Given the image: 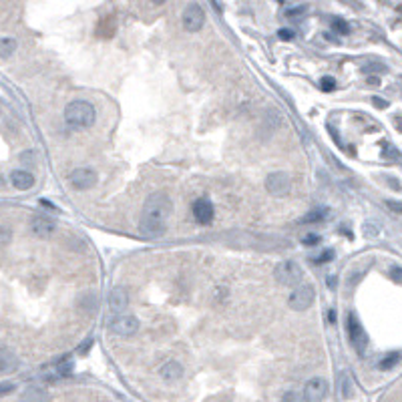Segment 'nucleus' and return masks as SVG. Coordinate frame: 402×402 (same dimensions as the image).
<instances>
[{
	"label": "nucleus",
	"instance_id": "obj_7",
	"mask_svg": "<svg viewBox=\"0 0 402 402\" xmlns=\"http://www.w3.org/2000/svg\"><path fill=\"white\" fill-rule=\"evenodd\" d=\"M346 324H348V338H350L352 346L356 348V352H360V354H362V352L366 350V346H368V336H366V332H364L362 324L358 322V318H356L354 314H348Z\"/></svg>",
	"mask_w": 402,
	"mask_h": 402
},
{
	"label": "nucleus",
	"instance_id": "obj_23",
	"mask_svg": "<svg viewBox=\"0 0 402 402\" xmlns=\"http://www.w3.org/2000/svg\"><path fill=\"white\" fill-rule=\"evenodd\" d=\"M282 402H304V394L296 392V390H286L282 396Z\"/></svg>",
	"mask_w": 402,
	"mask_h": 402
},
{
	"label": "nucleus",
	"instance_id": "obj_37",
	"mask_svg": "<svg viewBox=\"0 0 402 402\" xmlns=\"http://www.w3.org/2000/svg\"><path fill=\"white\" fill-rule=\"evenodd\" d=\"M368 83H370V85H374V87H376V85H378V83H380V81H378V79H376V77H372V79H368Z\"/></svg>",
	"mask_w": 402,
	"mask_h": 402
},
{
	"label": "nucleus",
	"instance_id": "obj_38",
	"mask_svg": "<svg viewBox=\"0 0 402 402\" xmlns=\"http://www.w3.org/2000/svg\"><path fill=\"white\" fill-rule=\"evenodd\" d=\"M151 2H153V4H163L165 0H151Z\"/></svg>",
	"mask_w": 402,
	"mask_h": 402
},
{
	"label": "nucleus",
	"instance_id": "obj_6",
	"mask_svg": "<svg viewBox=\"0 0 402 402\" xmlns=\"http://www.w3.org/2000/svg\"><path fill=\"white\" fill-rule=\"evenodd\" d=\"M183 29L187 31V33H197L203 29V24H205V12H203V8H201L197 2H191L185 10H183Z\"/></svg>",
	"mask_w": 402,
	"mask_h": 402
},
{
	"label": "nucleus",
	"instance_id": "obj_32",
	"mask_svg": "<svg viewBox=\"0 0 402 402\" xmlns=\"http://www.w3.org/2000/svg\"><path fill=\"white\" fill-rule=\"evenodd\" d=\"M278 36H280L282 40H292V38H294V33H292V31H288V29H282V31L278 33Z\"/></svg>",
	"mask_w": 402,
	"mask_h": 402
},
{
	"label": "nucleus",
	"instance_id": "obj_34",
	"mask_svg": "<svg viewBox=\"0 0 402 402\" xmlns=\"http://www.w3.org/2000/svg\"><path fill=\"white\" fill-rule=\"evenodd\" d=\"M372 103H374L378 109H386V107H388V103H386L384 99H380V97H374V99H372Z\"/></svg>",
	"mask_w": 402,
	"mask_h": 402
},
{
	"label": "nucleus",
	"instance_id": "obj_13",
	"mask_svg": "<svg viewBox=\"0 0 402 402\" xmlns=\"http://www.w3.org/2000/svg\"><path fill=\"white\" fill-rule=\"evenodd\" d=\"M18 368V356L12 348L0 344V374H10Z\"/></svg>",
	"mask_w": 402,
	"mask_h": 402
},
{
	"label": "nucleus",
	"instance_id": "obj_35",
	"mask_svg": "<svg viewBox=\"0 0 402 402\" xmlns=\"http://www.w3.org/2000/svg\"><path fill=\"white\" fill-rule=\"evenodd\" d=\"M91 344H93V342H91V340H87V344H83V346L79 348V352H87V350L91 348Z\"/></svg>",
	"mask_w": 402,
	"mask_h": 402
},
{
	"label": "nucleus",
	"instance_id": "obj_29",
	"mask_svg": "<svg viewBox=\"0 0 402 402\" xmlns=\"http://www.w3.org/2000/svg\"><path fill=\"white\" fill-rule=\"evenodd\" d=\"M320 85H322V89H324V91H334L336 89V81L332 79V77H324Z\"/></svg>",
	"mask_w": 402,
	"mask_h": 402
},
{
	"label": "nucleus",
	"instance_id": "obj_2",
	"mask_svg": "<svg viewBox=\"0 0 402 402\" xmlns=\"http://www.w3.org/2000/svg\"><path fill=\"white\" fill-rule=\"evenodd\" d=\"M97 111L89 100H70L65 109V121L72 129H87L95 123Z\"/></svg>",
	"mask_w": 402,
	"mask_h": 402
},
{
	"label": "nucleus",
	"instance_id": "obj_25",
	"mask_svg": "<svg viewBox=\"0 0 402 402\" xmlns=\"http://www.w3.org/2000/svg\"><path fill=\"white\" fill-rule=\"evenodd\" d=\"M334 260V249H326V252H322L314 262L316 264H328V262H332Z\"/></svg>",
	"mask_w": 402,
	"mask_h": 402
},
{
	"label": "nucleus",
	"instance_id": "obj_20",
	"mask_svg": "<svg viewBox=\"0 0 402 402\" xmlns=\"http://www.w3.org/2000/svg\"><path fill=\"white\" fill-rule=\"evenodd\" d=\"M18 42L10 36H0V59H8L14 51H16Z\"/></svg>",
	"mask_w": 402,
	"mask_h": 402
},
{
	"label": "nucleus",
	"instance_id": "obj_1",
	"mask_svg": "<svg viewBox=\"0 0 402 402\" xmlns=\"http://www.w3.org/2000/svg\"><path fill=\"white\" fill-rule=\"evenodd\" d=\"M173 213V203L165 193H153L143 203L139 230L147 237H159L165 234L167 221Z\"/></svg>",
	"mask_w": 402,
	"mask_h": 402
},
{
	"label": "nucleus",
	"instance_id": "obj_5",
	"mask_svg": "<svg viewBox=\"0 0 402 402\" xmlns=\"http://www.w3.org/2000/svg\"><path fill=\"white\" fill-rule=\"evenodd\" d=\"M266 189H268L271 195H275V197H284V195H288L290 189H292V179H290V175L284 173V171L269 173L268 177H266Z\"/></svg>",
	"mask_w": 402,
	"mask_h": 402
},
{
	"label": "nucleus",
	"instance_id": "obj_10",
	"mask_svg": "<svg viewBox=\"0 0 402 402\" xmlns=\"http://www.w3.org/2000/svg\"><path fill=\"white\" fill-rule=\"evenodd\" d=\"M137 330H139V320L135 316H119L117 320L111 322V332L117 336L129 338V336L137 334Z\"/></svg>",
	"mask_w": 402,
	"mask_h": 402
},
{
	"label": "nucleus",
	"instance_id": "obj_11",
	"mask_svg": "<svg viewBox=\"0 0 402 402\" xmlns=\"http://www.w3.org/2000/svg\"><path fill=\"white\" fill-rule=\"evenodd\" d=\"M213 213H215V209H213V203L209 199L201 197V199H197L193 203V217H195V221L201 223V225L211 223L213 221Z\"/></svg>",
	"mask_w": 402,
	"mask_h": 402
},
{
	"label": "nucleus",
	"instance_id": "obj_19",
	"mask_svg": "<svg viewBox=\"0 0 402 402\" xmlns=\"http://www.w3.org/2000/svg\"><path fill=\"white\" fill-rule=\"evenodd\" d=\"M79 306L85 310V312H89V314H95L97 312V308H99V298H97V294H83L81 298H79Z\"/></svg>",
	"mask_w": 402,
	"mask_h": 402
},
{
	"label": "nucleus",
	"instance_id": "obj_3",
	"mask_svg": "<svg viewBox=\"0 0 402 402\" xmlns=\"http://www.w3.org/2000/svg\"><path fill=\"white\" fill-rule=\"evenodd\" d=\"M328 392H330L328 380H326V378H320V376L310 378V380L304 384V390H302L304 400L306 402H322L326 396H328Z\"/></svg>",
	"mask_w": 402,
	"mask_h": 402
},
{
	"label": "nucleus",
	"instance_id": "obj_24",
	"mask_svg": "<svg viewBox=\"0 0 402 402\" xmlns=\"http://www.w3.org/2000/svg\"><path fill=\"white\" fill-rule=\"evenodd\" d=\"M332 27H334V31L338 34H348V33H350V27H348V22H346V20H342V18H334V20H332Z\"/></svg>",
	"mask_w": 402,
	"mask_h": 402
},
{
	"label": "nucleus",
	"instance_id": "obj_8",
	"mask_svg": "<svg viewBox=\"0 0 402 402\" xmlns=\"http://www.w3.org/2000/svg\"><path fill=\"white\" fill-rule=\"evenodd\" d=\"M302 275H304V271H302L300 264H296V262H292V260H286V262H282V264L275 268V278H278V282L284 284V286H294V284H298L302 280Z\"/></svg>",
	"mask_w": 402,
	"mask_h": 402
},
{
	"label": "nucleus",
	"instance_id": "obj_18",
	"mask_svg": "<svg viewBox=\"0 0 402 402\" xmlns=\"http://www.w3.org/2000/svg\"><path fill=\"white\" fill-rule=\"evenodd\" d=\"M328 217V209H312V211H308L304 217L298 219V223H304V225H308V223H320V221H324Z\"/></svg>",
	"mask_w": 402,
	"mask_h": 402
},
{
	"label": "nucleus",
	"instance_id": "obj_9",
	"mask_svg": "<svg viewBox=\"0 0 402 402\" xmlns=\"http://www.w3.org/2000/svg\"><path fill=\"white\" fill-rule=\"evenodd\" d=\"M68 181L74 189L85 191V189H91V187L97 185V173L89 167H79L68 175Z\"/></svg>",
	"mask_w": 402,
	"mask_h": 402
},
{
	"label": "nucleus",
	"instance_id": "obj_27",
	"mask_svg": "<svg viewBox=\"0 0 402 402\" xmlns=\"http://www.w3.org/2000/svg\"><path fill=\"white\" fill-rule=\"evenodd\" d=\"M302 243H304V245H316V243H320V235L306 234L302 237Z\"/></svg>",
	"mask_w": 402,
	"mask_h": 402
},
{
	"label": "nucleus",
	"instance_id": "obj_12",
	"mask_svg": "<svg viewBox=\"0 0 402 402\" xmlns=\"http://www.w3.org/2000/svg\"><path fill=\"white\" fill-rule=\"evenodd\" d=\"M55 230H57L55 221L51 217H46V215H34L31 219V232L36 237H51L55 234Z\"/></svg>",
	"mask_w": 402,
	"mask_h": 402
},
{
	"label": "nucleus",
	"instance_id": "obj_21",
	"mask_svg": "<svg viewBox=\"0 0 402 402\" xmlns=\"http://www.w3.org/2000/svg\"><path fill=\"white\" fill-rule=\"evenodd\" d=\"M380 232H382V225L378 223V221H364L362 223V235L366 237V239H374V237H378L380 235Z\"/></svg>",
	"mask_w": 402,
	"mask_h": 402
},
{
	"label": "nucleus",
	"instance_id": "obj_4",
	"mask_svg": "<svg viewBox=\"0 0 402 402\" xmlns=\"http://www.w3.org/2000/svg\"><path fill=\"white\" fill-rule=\"evenodd\" d=\"M314 298H316V290H314V286H310V284H302L298 288H294V292L290 294V298H288V304H290V308H294V310H306V308H310L312 304H314Z\"/></svg>",
	"mask_w": 402,
	"mask_h": 402
},
{
	"label": "nucleus",
	"instance_id": "obj_26",
	"mask_svg": "<svg viewBox=\"0 0 402 402\" xmlns=\"http://www.w3.org/2000/svg\"><path fill=\"white\" fill-rule=\"evenodd\" d=\"M10 239H12V232H10L8 228L0 225V245H8Z\"/></svg>",
	"mask_w": 402,
	"mask_h": 402
},
{
	"label": "nucleus",
	"instance_id": "obj_17",
	"mask_svg": "<svg viewBox=\"0 0 402 402\" xmlns=\"http://www.w3.org/2000/svg\"><path fill=\"white\" fill-rule=\"evenodd\" d=\"M20 402H48V392L38 386H31L20 394Z\"/></svg>",
	"mask_w": 402,
	"mask_h": 402
},
{
	"label": "nucleus",
	"instance_id": "obj_14",
	"mask_svg": "<svg viewBox=\"0 0 402 402\" xmlns=\"http://www.w3.org/2000/svg\"><path fill=\"white\" fill-rule=\"evenodd\" d=\"M10 183H12V187H16L18 191H29V189L34 185V177H33V173H29V171H24V169H14V171L10 173Z\"/></svg>",
	"mask_w": 402,
	"mask_h": 402
},
{
	"label": "nucleus",
	"instance_id": "obj_31",
	"mask_svg": "<svg viewBox=\"0 0 402 402\" xmlns=\"http://www.w3.org/2000/svg\"><path fill=\"white\" fill-rule=\"evenodd\" d=\"M390 278L394 280V282H398V284H402V268H392L390 269Z\"/></svg>",
	"mask_w": 402,
	"mask_h": 402
},
{
	"label": "nucleus",
	"instance_id": "obj_15",
	"mask_svg": "<svg viewBox=\"0 0 402 402\" xmlns=\"http://www.w3.org/2000/svg\"><path fill=\"white\" fill-rule=\"evenodd\" d=\"M129 306V296L123 288H113L111 294H109V308L115 312V314H121L125 312Z\"/></svg>",
	"mask_w": 402,
	"mask_h": 402
},
{
	"label": "nucleus",
	"instance_id": "obj_33",
	"mask_svg": "<svg viewBox=\"0 0 402 402\" xmlns=\"http://www.w3.org/2000/svg\"><path fill=\"white\" fill-rule=\"evenodd\" d=\"M386 205L392 209V211H396V213H402V203H396V201H386Z\"/></svg>",
	"mask_w": 402,
	"mask_h": 402
},
{
	"label": "nucleus",
	"instance_id": "obj_22",
	"mask_svg": "<svg viewBox=\"0 0 402 402\" xmlns=\"http://www.w3.org/2000/svg\"><path fill=\"white\" fill-rule=\"evenodd\" d=\"M398 360H400V354H398V352H392V354H388L384 360H380V368L390 370L392 366H396V364H398Z\"/></svg>",
	"mask_w": 402,
	"mask_h": 402
},
{
	"label": "nucleus",
	"instance_id": "obj_30",
	"mask_svg": "<svg viewBox=\"0 0 402 402\" xmlns=\"http://www.w3.org/2000/svg\"><path fill=\"white\" fill-rule=\"evenodd\" d=\"M304 12H306V8H304V6H298V8H290V10L286 12V16H288V18H296V16H300Z\"/></svg>",
	"mask_w": 402,
	"mask_h": 402
},
{
	"label": "nucleus",
	"instance_id": "obj_36",
	"mask_svg": "<svg viewBox=\"0 0 402 402\" xmlns=\"http://www.w3.org/2000/svg\"><path fill=\"white\" fill-rule=\"evenodd\" d=\"M12 390V384H6V386H0V394H6Z\"/></svg>",
	"mask_w": 402,
	"mask_h": 402
},
{
	"label": "nucleus",
	"instance_id": "obj_16",
	"mask_svg": "<svg viewBox=\"0 0 402 402\" xmlns=\"http://www.w3.org/2000/svg\"><path fill=\"white\" fill-rule=\"evenodd\" d=\"M159 374H161V378H163V380H167V382H175V380H179V378L183 376V366H181L177 360H169V362H165V364L161 366Z\"/></svg>",
	"mask_w": 402,
	"mask_h": 402
},
{
	"label": "nucleus",
	"instance_id": "obj_28",
	"mask_svg": "<svg viewBox=\"0 0 402 402\" xmlns=\"http://www.w3.org/2000/svg\"><path fill=\"white\" fill-rule=\"evenodd\" d=\"M340 384H344V396H352V384H350V378H348V374H344V376H342Z\"/></svg>",
	"mask_w": 402,
	"mask_h": 402
}]
</instances>
